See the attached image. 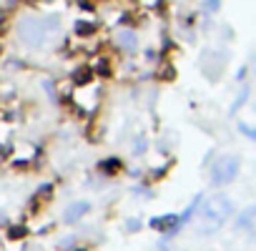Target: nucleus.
<instances>
[{
    "label": "nucleus",
    "mask_w": 256,
    "mask_h": 251,
    "mask_svg": "<svg viewBox=\"0 0 256 251\" xmlns=\"http://www.w3.org/2000/svg\"><path fill=\"white\" fill-rule=\"evenodd\" d=\"M231 214H234V201L226 194H216L201 206V216H198L196 228L201 234H214L216 228H221L231 218Z\"/></svg>",
    "instance_id": "nucleus-1"
},
{
    "label": "nucleus",
    "mask_w": 256,
    "mask_h": 251,
    "mask_svg": "<svg viewBox=\"0 0 256 251\" xmlns=\"http://www.w3.org/2000/svg\"><path fill=\"white\" fill-rule=\"evenodd\" d=\"M53 30H58V20L56 18H26L18 23V36L28 48H43Z\"/></svg>",
    "instance_id": "nucleus-2"
},
{
    "label": "nucleus",
    "mask_w": 256,
    "mask_h": 251,
    "mask_svg": "<svg viewBox=\"0 0 256 251\" xmlns=\"http://www.w3.org/2000/svg\"><path fill=\"white\" fill-rule=\"evenodd\" d=\"M238 171H241V158L234 154H224L211 164V181L214 186H226L238 176Z\"/></svg>",
    "instance_id": "nucleus-3"
},
{
    "label": "nucleus",
    "mask_w": 256,
    "mask_h": 251,
    "mask_svg": "<svg viewBox=\"0 0 256 251\" xmlns=\"http://www.w3.org/2000/svg\"><path fill=\"white\" fill-rule=\"evenodd\" d=\"M148 224H151V228L161 231L166 238H171L174 234H178V228L184 226L178 214H164V216H156V218H151Z\"/></svg>",
    "instance_id": "nucleus-4"
},
{
    "label": "nucleus",
    "mask_w": 256,
    "mask_h": 251,
    "mask_svg": "<svg viewBox=\"0 0 256 251\" xmlns=\"http://www.w3.org/2000/svg\"><path fill=\"white\" fill-rule=\"evenodd\" d=\"M88 211H90V204H88V201H73V204H68V208L63 211V221H66V224H78Z\"/></svg>",
    "instance_id": "nucleus-5"
},
{
    "label": "nucleus",
    "mask_w": 256,
    "mask_h": 251,
    "mask_svg": "<svg viewBox=\"0 0 256 251\" xmlns=\"http://www.w3.org/2000/svg\"><path fill=\"white\" fill-rule=\"evenodd\" d=\"M254 224H256V208L254 206H246L238 216H236V231H244V234H254Z\"/></svg>",
    "instance_id": "nucleus-6"
},
{
    "label": "nucleus",
    "mask_w": 256,
    "mask_h": 251,
    "mask_svg": "<svg viewBox=\"0 0 256 251\" xmlns=\"http://www.w3.org/2000/svg\"><path fill=\"white\" fill-rule=\"evenodd\" d=\"M116 46H118L120 50L134 53V50L138 48V38H136L134 30H120V33H116Z\"/></svg>",
    "instance_id": "nucleus-7"
},
{
    "label": "nucleus",
    "mask_w": 256,
    "mask_h": 251,
    "mask_svg": "<svg viewBox=\"0 0 256 251\" xmlns=\"http://www.w3.org/2000/svg\"><path fill=\"white\" fill-rule=\"evenodd\" d=\"M73 30H76V36H80V38H90V36H96L98 26H96V23H88V20H76Z\"/></svg>",
    "instance_id": "nucleus-8"
},
{
    "label": "nucleus",
    "mask_w": 256,
    "mask_h": 251,
    "mask_svg": "<svg viewBox=\"0 0 256 251\" xmlns=\"http://www.w3.org/2000/svg\"><path fill=\"white\" fill-rule=\"evenodd\" d=\"M98 168H100V171H103L106 176H113V174H116V171L120 168V161H118V158L113 156V158H106V161H100V166H98Z\"/></svg>",
    "instance_id": "nucleus-9"
},
{
    "label": "nucleus",
    "mask_w": 256,
    "mask_h": 251,
    "mask_svg": "<svg viewBox=\"0 0 256 251\" xmlns=\"http://www.w3.org/2000/svg\"><path fill=\"white\" fill-rule=\"evenodd\" d=\"M26 236H28V226H23V224H16V226L8 228V238H10V241H20V238H26Z\"/></svg>",
    "instance_id": "nucleus-10"
},
{
    "label": "nucleus",
    "mask_w": 256,
    "mask_h": 251,
    "mask_svg": "<svg viewBox=\"0 0 256 251\" xmlns=\"http://www.w3.org/2000/svg\"><path fill=\"white\" fill-rule=\"evenodd\" d=\"M73 78H76V83H78V86H86V83L93 78V70H90V68H80L78 73H73Z\"/></svg>",
    "instance_id": "nucleus-11"
},
{
    "label": "nucleus",
    "mask_w": 256,
    "mask_h": 251,
    "mask_svg": "<svg viewBox=\"0 0 256 251\" xmlns=\"http://www.w3.org/2000/svg\"><path fill=\"white\" fill-rule=\"evenodd\" d=\"M93 73H98V76L108 78V76H110V66H108L106 60H98V63H96V70H93Z\"/></svg>",
    "instance_id": "nucleus-12"
},
{
    "label": "nucleus",
    "mask_w": 256,
    "mask_h": 251,
    "mask_svg": "<svg viewBox=\"0 0 256 251\" xmlns=\"http://www.w3.org/2000/svg\"><path fill=\"white\" fill-rule=\"evenodd\" d=\"M246 100H248V88H246V90L241 93V98H238V100H236V103L231 106V113H236V110H238V108H241V106H244Z\"/></svg>",
    "instance_id": "nucleus-13"
},
{
    "label": "nucleus",
    "mask_w": 256,
    "mask_h": 251,
    "mask_svg": "<svg viewBox=\"0 0 256 251\" xmlns=\"http://www.w3.org/2000/svg\"><path fill=\"white\" fill-rule=\"evenodd\" d=\"M238 128H241V131H244V134H246V138H251V141H254V138H256V131H254V128H251V126H246V123H238Z\"/></svg>",
    "instance_id": "nucleus-14"
},
{
    "label": "nucleus",
    "mask_w": 256,
    "mask_h": 251,
    "mask_svg": "<svg viewBox=\"0 0 256 251\" xmlns=\"http://www.w3.org/2000/svg\"><path fill=\"white\" fill-rule=\"evenodd\" d=\"M161 73H164V76H161V78H164V80H171V78H174V76H176V70H174V68H171V66H166V68H164V70H161Z\"/></svg>",
    "instance_id": "nucleus-15"
},
{
    "label": "nucleus",
    "mask_w": 256,
    "mask_h": 251,
    "mask_svg": "<svg viewBox=\"0 0 256 251\" xmlns=\"http://www.w3.org/2000/svg\"><path fill=\"white\" fill-rule=\"evenodd\" d=\"M221 6V0H208V10H218Z\"/></svg>",
    "instance_id": "nucleus-16"
},
{
    "label": "nucleus",
    "mask_w": 256,
    "mask_h": 251,
    "mask_svg": "<svg viewBox=\"0 0 256 251\" xmlns=\"http://www.w3.org/2000/svg\"><path fill=\"white\" fill-rule=\"evenodd\" d=\"M134 151H138V154H141V151H146V141L141 138V141H138V146H134Z\"/></svg>",
    "instance_id": "nucleus-17"
},
{
    "label": "nucleus",
    "mask_w": 256,
    "mask_h": 251,
    "mask_svg": "<svg viewBox=\"0 0 256 251\" xmlns=\"http://www.w3.org/2000/svg\"><path fill=\"white\" fill-rule=\"evenodd\" d=\"M134 228L138 231V228H141V224H138V221H128V231H134Z\"/></svg>",
    "instance_id": "nucleus-18"
},
{
    "label": "nucleus",
    "mask_w": 256,
    "mask_h": 251,
    "mask_svg": "<svg viewBox=\"0 0 256 251\" xmlns=\"http://www.w3.org/2000/svg\"><path fill=\"white\" fill-rule=\"evenodd\" d=\"M73 251H86V248H73Z\"/></svg>",
    "instance_id": "nucleus-19"
}]
</instances>
